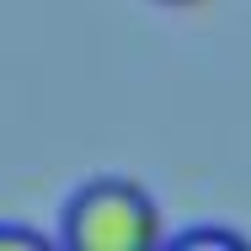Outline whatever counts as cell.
Returning a JSON list of instances; mask_svg holds the SVG:
<instances>
[{"mask_svg": "<svg viewBox=\"0 0 251 251\" xmlns=\"http://www.w3.org/2000/svg\"><path fill=\"white\" fill-rule=\"evenodd\" d=\"M59 241L75 251H150L166 241L160 203L128 176H97L70 193Z\"/></svg>", "mask_w": 251, "mask_h": 251, "instance_id": "cell-1", "label": "cell"}, {"mask_svg": "<svg viewBox=\"0 0 251 251\" xmlns=\"http://www.w3.org/2000/svg\"><path fill=\"white\" fill-rule=\"evenodd\" d=\"M166 246H171V251H246L251 235H246V230H219V225H193V230L171 235Z\"/></svg>", "mask_w": 251, "mask_h": 251, "instance_id": "cell-2", "label": "cell"}, {"mask_svg": "<svg viewBox=\"0 0 251 251\" xmlns=\"http://www.w3.org/2000/svg\"><path fill=\"white\" fill-rule=\"evenodd\" d=\"M0 246H16V251H49V235H43V230H27V225H0Z\"/></svg>", "mask_w": 251, "mask_h": 251, "instance_id": "cell-3", "label": "cell"}, {"mask_svg": "<svg viewBox=\"0 0 251 251\" xmlns=\"http://www.w3.org/2000/svg\"><path fill=\"white\" fill-rule=\"evenodd\" d=\"M160 5H203V0H160Z\"/></svg>", "mask_w": 251, "mask_h": 251, "instance_id": "cell-4", "label": "cell"}]
</instances>
